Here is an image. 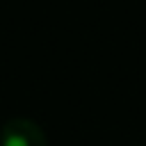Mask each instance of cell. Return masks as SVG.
Listing matches in <instances>:
<instances>
[{
  "mask_svg": "<svg viewBox=\"0 0 146 146\" xmlns=\"http://www.w3.org/2000/svg\"><path fill=\"white\" fill-rule=\"evenodd\" d=\"M2 146H27V139H25L23 135H18V132H11V135L5 137Z\"/></svg>",
  "mask_w": 146,
  "mask_h": 146,
  "instance_id": "6da1fadb",
  "label": "cell"
}]
</instances>
